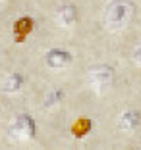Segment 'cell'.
<instances>
[{
  "mask_svg": "<svg viewBox=\"0 0 141 150\" xmlns=\"http://www.w3.org/2000/svg\"><path fill=\"white\" fill-rule=\"evenodd\" d=\"M64 100V93H62L60 88H50L49 93L44 94V100H43V108L44 110H54L58 108Z\"/></svg>",
  "mask_w": 141,
  "mask_h": 150,
  "instance_id": "10",
  "label": "cell"
},
{
  "mask_svg": "<svg viewBox=\"0 0 141 150\" xmlns=\"http://www.w3.org/2000/svg\"><path fill=\"white\" fill-rule=\"evenodd\" d=\"M33 29H35V21H33V18L23 16V18L16 19L14 25H12V37H14V40H16L18 44H21L23 40L33 33Z\"/></svg>",
  "mask_w": 141,
  "mask_h": 150,
  "instance_id": "5",
  "label": "cell"
},
{
  "mask_svg": "<svg viewBox=\"0 0 141 150\" xmlns=\"http://www.w3.org/2000/svg\"><path fill=\"white\" fill-rule=\"evenodd\" d=\"M87 81H89V87L95 91L97 94H102L104 91H108L114 81V69L110 66H93L87 73Z\"/></svg>",
  "mask_w": 141,
  "mask_h": 150,
  "instance_id": "3",
  "label": "cell"
},
{
  "mask_svg": "<svg viewBox=\"0 0 141 150\" xmlns=\"http://www.w3.org/2000/svg\"><path fill=\"white\" fill-rule=\"evenodd\" d=\"M135 16V4L132 0H112L104 10V27L112 33H118L132 23Z\"/></svg>",
  "mask_w": 141,
  "mask_h": 150,
  "instance_id": "1",
  "label": "cell"
},
{
  "mask_svg": "<svg viewBox=\"0 0 141 150\" xmlns=\"http://www.w3.org/2000/svg\"><path fill=\"white\" fill-rule=\"evenodd\" d=\"M44 64L50 69H64L72 64V54L62 48H50L44 54Z\"/></svg>",
  "mask_w": 141,
  "mask_h": 150,
  "instance_id": "4",
  "label": "cell"
},
{
  "mask_svg": "<svg viewBox=\"0 0 141 150\" xmlns=\"http://www.w3.org/2000/svg\"><path fill=\"white\" fill-rule=\"evenodd\" d=\"M132 60H133V64H135V66H141V40L135 44V48H133Z\"/></svg>",
  "mask_w": 141,
  "mask_h": 150,
  "instance_id": "11",
  "label": "cell"
},
{
  "mask_svg": "<svg viewBox=\"0 0 141 150\" xmlns=\"http://www.w3.org/2000/svg\"><path fill=\"white\" fill-rule=\"evenodd\" d=\"M23 83H25V77H23L21 73H18V71H12V73H8L4 77V81H2V91H4L6 94H16L23 88Z\"/></svg>",
  "mask_w": 141,
  "mask_h": 150,
  "instance_id": "8",
  "label": "cell"
},
{
  "mask_svg": "<svg viewBox=\"0 0 141 150\" xmlns=\"http://www.w3.org/2000/svg\"><path fill=\"white\" fill-rule=\"evenodd\" d=\"M91 129H93L91 117L79 115V117H77L74 123H72V135H74L75 139H83V137H87L89 133H91Z\"/></svg>",
  "mask_w": 141,
  "mask_h": 150,
  "instance_id": "9",
  "label": "cell"
},
{
  "mask_svg": "<svg viewBox=\"0 0 141 150\" xmlns=\"http://www.w3.org/2000/svg\"><path fill=\"white\" fill-rule=\"evenodd\" d=\"M141 123V114L137 110H124L118 117V129L122 133H133Z\"/></svg>",
  "mask_w": 141,
  "mask_h": 150,
  "instance_id": "7",
  "label": "cell"
},
{
  "mask_svg": "<svg viewBox=\"0 0 141 150\" xmlns=\"http://www.w3.org/2000/svg\"><path fill=\"white\" fill-rule=\"evenodd\" d=\"M35 133H37V125H35V119L31 115L23 114L18 115L14 119V123L10 125V131H8V139L12 142H18V144H23V142H31L35 139Z\"/></svg>",
  "mask_w": 141,
  "mask_h": 150,
  "instance_id": "2",
  "label": "cell"
},
{
  "mask_svg": "<svg viewBox=\"0 0 141 150\" xmlns=\"http://www.w3.org/2000/svg\"><path fill=\"white\" fill-rule=\"evenodd\" d=\"M54 21L62 29H68V27L75 25L77 23V8L74 4H62L56 10V13H54Z\"/></svg>",
  "mask_w": 141,
  "mask_h": 150,
  "instance_id": "6",
  "label": "cell"
}]
</instances>
